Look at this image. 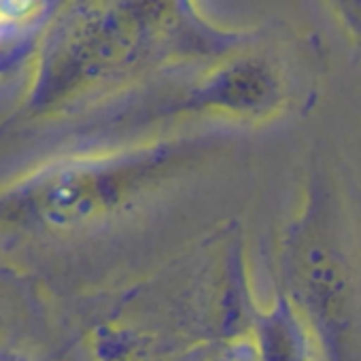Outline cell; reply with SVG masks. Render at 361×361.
<instances>
[{
	"label": "cell",
	"instance_id": "cell-1",
	"mask_svg": "<svg viewBox=\"0 0 361 361\" xmlns=\"http://www.w3.org/2000/svg\"><path fill=\"white\" fill-rule=\"evenodd\" d=\"M39 3L41 0H0V18H3L5 32L28 24L37 13Z\"/></svg>",
	"mask_w": 361,
	"mask_h": 361
},
{
	"label": "cell",
	"instance_id": "cell-2",
	"mask_svg": "<svg viewBox=\"0 0 361 361\" xmlns=\"http://www.w3.org/2000/svg\"><path fill=\"white\" fill-rule=\"evenodd\" d=\"M336 3L340 5V11L353 20L355 28L361 32V0H336Z\"/></svg>",
	"mask_w": 361,
	"mask_h": 361
}]
</instances>
